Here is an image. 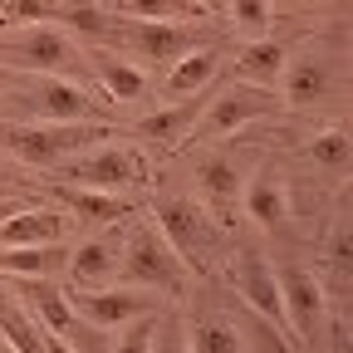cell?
<instances>
[{
	"mask_svg": "<svg viewBox=\"0 0 353 353\" xmlns=\"http://www.w3.org/2000/svg\"><path fill=\"white\" fill-rule=\"evenodd\" d=\"M113 138L108 123L74 118V123H6L0 128V148L25 167H59L64 157H79L88 148H99Z\"/></svg>",
	"mask_w": 353,
	"mask_h": 353,
	"instance_id": "1",
	"label": "cell"
},
{
	"mask_svg": "<svg viewBox=\"0 0 353 353\" xmlns=\"http://www.w3.org/2000/svg\"><path fill=\"white\" fill-rule=\"evenodd\" d=\"M79 44L59 25H6L0 30V69L15 74H74Z\"/></svg>",
	"mask_w": 353,
	"mask_h": 353,
	"instance_id": "2",
	"label": "cell"
},
{
	"mask_svg": "<svg viewBox=\"0 0 353 353\" xmlns=\"http://www.w3.org/2000/svg\"><path fill=\"white\" fill-rule=\"evenodd\" d=\"M152 226L167 236V245L176 250V260H182L192 275L206 270V250L216 241V216L201 201H192V196H157L152 201Z\"/></svg>",
	"mask_w": 353,
	"mask_h": 353,
	"instance_id": "3",
	"label": "cell"
},
{
	"mask_svg": "<svg viewBox=\"0 0 353 353\" xmlns=\"http://www.w3.org/2000/svg\"><path fill=\"white\" fill-rule=\"evenodd\" d=\"M270 113H280L275 88H260V83L236 79V83L221 88V94H211V103H206V113L196 118V128H192V138H187V143H201V138H206V143L231 138V132H241L245 123L270 118Z\"/></svg>",
	"mask_w": 353,
	"mask_h": 353,
	"instance_id": "4",
	"label": "cell"
},
{
	"mask_svg": "<svg viewBox=\"0 0 353 353\" xmlns=\"http://www.w3.org/2000/svg\"><path fill=\"white\" fill-rule=\"evenodd\" d=\"M143 152H132V148H88L79 157H64L59 162V182L69 187H99V192H123L132 182H143Z\"/></svg>",
	"mask_w": 353,
	"mask_h": 353,
	"instance_id": "5",
	"label": "cell"
},
{
	"mask_svg": "<svg viewBox=\"0 0 353 353\" xmlns=\"http://www.w3.org/2000/svg\"><path fill=\"white\" fill-rule=\"evenodd\" d=\"M187 265L176 260V250L167 245V236L157 226H138L123 241V280L138 285V290H176Z\"/></svg>",
	"mask_w": 353,
	"mask_h": 353,
	"instance_id": "6",
	"label": "cell"
},
{
	"mask_svg": "<svg viewBox=\"0 0 353 353\" xmlns=\"http://www.w3.org/2000/svg\"><path fill=\"white\" fill-rule=\"evenodd\" d=\"M74 314L94 329H123L132 319L152 314V294L138 285H99V290H74L69 294Z\"/></svg>",
	"mask_w": 353,
	"mask_h": 353,
	"instance_id": "7",
	"label": "cell"
},
{
	"mask_svg": "<svg viewBox=\"0 0 353 353\" xmlns=\"http://www.w3.org/2000/svg\"><path fill=\"white\" fill-rule=\"evenodd\" d=\"M280 294H285L290 334H294L299 343H314V334H319L324 319H329V294H324L319 275L304 270V265H285V270H280Z\"/></svg>",
	"mask_w": 353,
	"mask_h": 353,
	"instance_id": "8",
	"label": "cell"
},
{
	"mask_svg": "<svg viewBox=\"0 0 353 353\" xmlns=\"http://www.w3.org/2000/svg\"><path fill=\"white\" fill-rule=\"evenodd\" d=\"M236 294H241L270 329H280V339H290V314H285V294H280V270H275L265 255L245 250V255L236 260Z\"/></svg>",
	"mask_w": 353,
	"mask_h": 353,
	"instance_id": "9",
	"label": "cell"
},
{
	"mask_svg": "<svg viewBox=\"0 0 353 353\" xmlns=\"http://www.w3.org/2000/svg\"><path fill=\"white\" fill-rule=\"evenodd\" d=\"M20 79H25L30 113L39 123H74V118L94 113V99H88L69 74H20Z\"/></svg>",
	"mask_w": 353,
	"mask_h": 353,
	"instance_id": "10",
	"label": "cell"
},
{
	"mask_svg": "<svg viewBox=\"0 0 353 353\" xmlns=\"http://www.w3.org/2000/svg\"><path fill=\"white\" fill-rule=\"evenodd\" d=\"M64 270H69V285H74V290H99V285H113V275L123 270V236H118V231H108V236L83 241L79 250H69Z\"/></svg>",
	"mask_w": 353,
	"mask_h": 353,
	"instance_id": "11",
	"label": "cell"
},
{
	"mask_svg": "<svg viewBox=\"0 0 353 353\" xmlns=\"http://www.w3.org/2000/svg\"><path fill=\"white\" fill-rule=\"evenodd\" d=\"M241 206H245V216L255 221L260 231H280L290 221V187H285L280 167H260L255 176H245Z\"/></svg>",
	"mask_w": 353,
	"mask_h": 353,
	"instance_id": "12",
	"label": "cell"
},
{
	"mask_svg": "<svg viewBox=\"0 0 353 353\" xmlns=\"http://www.w3.org/2000/svg\"><path fill=\"white\" fill-rule=\"evenodd\" d=\"M206 103H211V94L201 88V94H187L182 103H172V108H157V113H148V118H138V138H148V143H157V148H182L187 138H192V128H196V118L206 113Z\"/></svg>",
	"mask_w": 353,
	"mask_h": 353,
	"instance_id": "13",
	"label": "cell"
},
{
	"mask_svg": "<svg viewBox=\"0 0 353 353\" xmlns=\"http://www.w3.org/2000/svg\"><path fill=\"white\" fill-rule=\"evenodd\" d=\"M280 88H285V103L294 108H314L329 99V88H334V69L319 50H304L294 59H285V74H280Z\"/></svg>",
	"mask_w": 353,
	"mask_h": 353,
	"instance_id": "14",
	"label": "cell"
},
{
	"mask_svg": "<svg viewBox=\"0 0 353 353\" xmlns=\"http://www.w3.org/2000/svg\"><path fill=\"white\" fill-rule=\"evenodd\" d=\"M64 226H69V216H59L54 206H20L15 216L0 221V250H10V245H54V241H64Z\"/></svg>",
	"mask_w": 353,
	"mask_h": 353,
	"instance_id": "15",
	"label": "cell"
},
{
	"mask_svg": "<svg viewBox=\"0 0 353 353\" xmlns=\"http://www.w3.org/2000/svg\"><path fill=\"white\" fill-rule=\"evenodd\" d=\"M196 187H201V206L211 216H231L236 201H241V192H245V176H241V167L231 157H201Z\"/></svg>",
	"mask_w": 353,
	"mask_h": 353,
	"instance_id": "16",
	"label": "cell"
},
{
	"mask_svg": "<svg viewBox=\"0 0 353 353\" xmlns=\"http://www.w3.org/2000/svg\"><path fill=\"white\" fill-rule=\"evenodd\" d=\"M20 294L30 299L34 324H39L44 334H59V339H74V334H79V314H74L69 294H59V290H50V285H39V280H20Z\"/></svg>",
	"mask_w": 353,
	"mask_h": 353,
	"instance_id": "17",
	"label": "cell"
},
{
	"mask_svg": "<svg viewBox=\"0 0 353 353\" xmlns=\"http://www.w3.org/2000/svg\"><path fill=\"white\" fill-rule=\"evenodd\" d=\"M285 59H290V50L280 39H250L245 50L236 54V79H245V83H260V88H275L280 83V74H285Z\"/></svg>",
	"mask_w": 353,
	"mask_h": 353,
	"instance_id": "18",
	"label": "cell"
},
{
	"mask_svg": "<svg viewBox=\"0 0 353 353\" xmlns=\"http://www.w3.org/2000/svg\"><path fill=\"white\" fill-rule=\"evenodd\" d=\"M94 69H99V79H103L108 103H138V99H148V74H143L138 64H128L123 54L99 50V54H94Z\"/></svg>",
	"mask_w": 353,
	"mask_h": 353,
	"instance_id": "19",
	"label": "cell"
},
{
	"mask_svg": "<svg viewBox=\"0 0 353 353\" xmlns=\"http://www.w3.org/2000/svg\"><path fill=\"white\" fill-rule=\"evenodd\" d=\"M69 260V250L54 245H10L0 250V275H15V280H44V275H59V265Z\"/></svg>",
	"mask_w": 353,
	"mask_h": 353,
	"instance_id": "20",
	"label": "cell"
},
{
	"mask_svg": "<svg viewBox=\"0 0 353 353\" xmlns=\"http://www.w3.org/2000/svg\"><path fill=\"white\" fill-rule=\"evenodd\" d=\"M216 69H221V50H216V44H196L192 54H182V59L172 64V74H167V94H172V99L201 94V88L216 79Z\"/></svg>",
	"mask_w": 353,
	"mask_h": 353,
	"instance_id": "21",
	"label": "cell"
},
{
	"mask_svg": "<svg viewBox=\"0 0 353 353\" xmlns=\"http://www.w3.org/2000/svg\"><path fill=\"white\" fill-rule=\"evenodd\" d=\"M59 201L74 216H83V221H99V226H113V221L128 216V201L118 192H99V187H69V182H59Z\"/></svg>",
	"mask_w": 353,
	"mask_h": 353,
	"instance_id": "22",
	"label": "cell"
},
{
	"mask_svg": "<svg viewBox=\"0 0 353 353\" xmlns=\"http://www.w3.org/2000/svg\"><path fill=\"white\" fill-rule=\"evenodd\" d=\"M118 15H132V20H176V25H192L201 20V0H113Z\"/></svg>",
	"mask_w": 353,
	"mask_h": 353,
	"instance_id": "23",
	"label": "cell"
},
{
	"mask_svg": "<svg viewBox=\"0 0 353 353\" xmlns=\"http://www.w3.org/2000/svg\"><path fill=\"white\" fill-rule=\"evenodd\" d=\"M304 157H309V167H319V172H343L353 162V138L343 128H324V132H314V138L304 143Z\"/></svg>",
	"mask_w": 353,
	"mask_h": 353,
	"instance_id": "24",
	"label": "cell"
},
{
	"mask_svg": "<svg viewBox=\"0 0 353 353\" xmlns=\"http://www.w3.org/2000/svg\"><path fill=\"white\" fill-rule=\"evenodd\" d=\"M226 15H231L236 34H245V39H265V34H270V25H275V0H231Z\"/></svg>",
	"mask_w": 353,
	"mask_h": 353,
	"instance_id": "25",
	"label": "cell"
},
{
	"mask_svg": "<svg viewBox=\"0 0 353 353\" xmlns=\"http://www.w3.org/2000/svg\"><path fill=\"white\" fill-rule=\"evenodd\" d=\"M192 353H241V334L226 319H201L196 329H187Z\"/></svg>",
	"mask_w": 353,
	"mask_h": 353,
	"instance_id": "26",
	"label": "cell"
},
{
	"mask_svg": "<svg viewBox=\"0 0 353 353\" xmlns=\"http://www.w3.org/2000/svg\"><path fill=\"white\" fill-rule=\"evenodd\" d=\"M59 20V0H6L0 6V30L6 25H44Z\"/></svg>",
	"mask_w": 353,
	"mask_h": 353,
	"instance_id": "27",
	"label": "cell"
},
{
	"mask_svg": "<svg viewBox=\"0 0 353 353\" xmlns=\"http://www.w3.org/2000/svg\"><path fill=\"white\" fill-rule=\"evenodd\" d=\"M152 334H157V319H152V314L132 319V324H123V334H118L113 353H152Z\"/></svg>",
	"mask_w": 353,
	"mask_h": 353,
	"instance_id": "28",
	"label": "cell"
},
{
	"mask_svg": "<svg viewBox=\"0 0 353 353\" xmlns=\"http://www.w3.org/2000/svg\"><path fill=\"white\" fill-rule=\"evenodd\" d=\"M152 353H192V339H187L182 319H176V324H157V334H152Z\"/></svg>",
	"mask_w": 353,
	"mask_h": 353,
	"instance_id": "29",
	"label": "cell"
},
{
	"mask_svg": "<svg viewBox=\"0 0 353 353\" xmlns=\"http://www.w3.org/2000/svg\"><path fill=\"white\" fill-rule=\"evenodd\" d=\"M329 265L343 270V275H353V226H343V231L329 236Z\"/></svg>",
	"mask_w": 353,
	"mask_h": 353,
	"instance_id": "30",
	"label": "cell"
},
{
	"mask_svg": "<svg viewBox=\"0 0 353 353\" xmlns=\"http://www.w3.org/2000/svg\"><path fill=\"white\" fill-rule=\"evenodd\" d=\"M44 353H74V348H69V339H59V334H44Z\"/></svg>",
	"mask_w": 353,
	"mask_h": 353,
	"instance_id": "31",
	"label": "cell"
},
{
	"mask_svg": "<svg viewBox=\"0 0 353 353\" xmlns=\"http://www.w3.org/2000/svg\"><path fill=\"white\" fill-rule=\"evenodd\" d=\"M20 206H25V201H20V196H0V221H6V216H15V211H20Z\"/></svg>",
	"mask_w": 353,
	"mask_h": 353,
	"instance_id": "32",
	"label": "cell"
},
{
	"mask_svg": "<svg viewBox=\"0 0 353 353\" xmlns=\"http://www.w3.org/2000/svg\"><path fill=\"white\" fill-rule=\"evenodd\" d=\"M275 6H285V10H309V6H319V0H275Z\"/></svg>",
	"mask_w": 353,
	"mask_h": 353,
	"instance_id": "33",
	"label": "cell"
},
{
	"mask_svg": "<svg viewBox=\"0 0 353 353\" xmlns=\"http://www.w3.org/2000/svg\"><path fill=\"white\" fill-rule=\"evenodd\" d=\"M226 6H231V0H201V10H206V15H216V10H226Z\"/></svg>",
	"mask_w": 353,
	"mask_h": 353,
	"instance_id": "34",
	"label": "cell"
},
{
	"mask_svg": "<svg viewBox=\"0 0 353 353\" xmlns=\"http://www.w3.org/2000/svg\"><path fill=\"white\" fill-rule=\"evenodd\" d=\"M0 353H20V348H15V343H10L6 334H0Z\"/></svg>",
	"mask_w": 353,
	"mask_h": 353,
	"instance_id": "35",
	"label": "cell"
},
{
	"mask_svg": "<svg viewBox=\"0 0 353 353\" xmlns=\"http://www.w3.org/2000/svg\"><path fill=\"white\" fill-rule=\"evenodd\" d=\"M99 6H113V0H99Z\"/></svg>",
	"mask_w": 353,
	"mask_h": 353,
	"instance_id": "36",
	"label": "cell"
},
{
	"mask_svg": "<svg viewBox=\"0 0 353 353\" xmlns=\"http://www.w3.org/2000/svg\"><path fill=\"white\" fill-rule=\"evenodd\" d=\"M0 182H6V176H0Z\"/></svg>",
	"mask_w": 353,
	"mask_h": 353,
	"instance_id": "37",
	"label": "cell"
},
{
	"mask_svg": "<svg viewBox=\"0 0 353 353\" xmlns=\"http://www.w3.org/2000/svg\"><path fill=\"white\" fill-rule=\"evenodd\" d=\"M0 6H6V0H0Z\"/></svg>",
	"mask_w": 353,
	"mask_h": 353,
	"instance_id": "38",
	"label": "cell"
}]
</instances>
